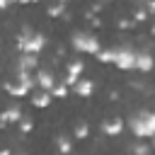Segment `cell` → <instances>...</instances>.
<instances>
[{"label": "cell", "instance_id": "6da1fadb", "mask_svg": "<svg viewBox=\"0 0 155 155\" xmlns=\"http://www.w3.org/2000/svg\"><path fill=\"white\" fill-rule=\"evenodd\" d=\"M128 128L136 138H155V111H136L128 116Z\"/></svg>", "mask_w": 155, "mask_h": 155}, {"label": "cell", "instance_id": "7a4b0ae2", "mask_svg": "<svg viewBox=\"0 0 155 155\" xmlns=\"http://www.w3.org/2000/svg\"><path fill=\"white\" fill-rule=\"evenodd\" d=\"M17 48L22 51V53H27V56H36L39 51H44V46H46V36L41 34V31H31V29H22L19 34H17Z\"/></svg>", "mask_w": 155, "mask_h": 155}, {"label": "cell", "instance_id": "3957f363", "mask_svg": "<svg viewBox=\"0 0 155 155\" xmlns=\"http://www.w3.org/2000/svg\"><path fill=\"white\" fill-rule=\"evenodd\" d=\"M70 46H73L75 51H80V53H92V56H97V53L102 51L99 39H97L92 31H75V34L70 36Z\"/></svg>", "mask_w": 155, "mask_h": 155}, {"label": "cell", "instance_id": "277c9868", "mask_svg": "<svg viewBox=\"0 0 155 155\" xmlns=\"http://www.w3.org/2000/svg\"><path fill=\"white\" fill-rule=\"evenodd\" d=\"M34 87V75L31 73H17L12 80L5 82V90L12 94V97H27Z\"/></svg>", "mask_w": 155, "mask_h": 155}, {"label": "cell", "instance_id": "5b68a950", "mask_svg": "<svg viewBox=\"0 0 155 155\" xmlns=\"http://www.w3.org/2000/svg\"><path fill=\"white\" fill-rule=\"evenodd\" d=\"M114 65L121 70H133L136 68V51L131 46H116L114 48Z\"/></svg>", "mask_w": 155, "mask_h": 155}, {"label": "cell", "instance_id": "8992f818", "mask_svg": "<svg viewBox=\"0 0 155 155\" xmlns=\"http://www.w3.org/2000/svg\"><path fill=\"white\" fill-rule=\"evenodd\" d=\"M56 75L48 70V68H39L36 73H34V85L41 90V92H51L53 87H56Z\"/></svg>", "mask_w": 155, "mask_h": 155}, {"label": "cell", "instance_id": "52a82bcc", "mask_svg": "<svg viewBox=\"0 0 155 155\" xmlns=\"http://www.w3.org/2000/svg\"><path fill=\"white\" fill-rule=\"evenodd\" d=\"M82 70H85V63H82L80 58H73V61L68 63V75L63 78V82H65L68 87H75V82L80 80V75H82Z\"/></svg>", "mask_w": 155, "mask_h": 155}, {"label": "cell", "instance_id": "ba28073f", "mask_svg": "<svg viewBox=\"0 0 155 155\" xmlns=\"http://www.w3.org/2000/svg\"><path fill=\"white\" fill-rule=\"evenodd\" d=\"M15 68H17V73H31V75H34V73L39 70V58L22 53V56L17 58V63H15Z\"/></svg>", "mask_w": 155, "mask_h": 155}, {"label": "cell", "instance_id": "9c48e42d", "mask_svg": "<svg viewBox=\"0 0 155 155\" xmlns=\"http://www.w3.org/2000/svg\"><path fill=\"white\" fill-rule=\"evenodd\" d=\"M24 116V111L17 107V104H12V107H7L5 111H0V128H5L7 124H19V119Z\"/></svg>", "mask_w": 155, "mask_h": 155}, {"label": "cell", "instance_id": "30bf717a", "mask_svg": "<svg viewBox=\"0 0 155 155\" xmlns=\"http://www.w3.org/2000/svg\"><path fill=\"white\" fill-rule=\"evenodd\" d=\"M153 65H155V58L150 51H136V70L148 73V70H153Z\"/></svg>", "mask_w": 155, "mask_h": 155}, {"label": "cell", "instance_id": "8fae6325", "mask_svg": "<svg viewBox=\"0 0 155 155\" xmlns=\"http://www.w3.org/2000/svg\"><path fill=\"white\" fill-rule=\"evenodd\" d=\"M124 126H126V124H124L119 116H111V119L102 121V131H104V136H121Z\"/></svg>", "mask_w": 155, "mask_h": 155}, {"label": "cell", "instance_id": "7c38bea8", "mask_svg": "<svg viewBox=\"0 0 155 155\" xmlns=\"http://www.w3.org/2000/svg\"><path fill=\"white\" fill-rule=\"evenodd\" d=\"M73 92H75L78 97H92V92H94V82H92L90 78H80V80L75 82Z\"/></svg>", "mask_w": 155, "mask_h": 155}, {"label": "cell", "instance_id": "4fadbf2b", "mask_svg": "<svg viewBox=\"0 0 155 155\" xmlns=\"http://www.w3.org/2000/svg\"><path fill=\"white\" fill-rule=\"evenodd\" d=\"M56 148H58L61 155H70V150H73V140H70V136L58 133V136H56Z\"/></svg>", "mask_w": 155, "mask_h": 155}, {"label": "cell", "instance_id": "5bb4252c", "mask_svg": "<svg viewBox=\"0 0 155 155\" xmlns=\"http://www.w3.org/2000/svg\"><path fill=\"white\" fill-rule=\"evenodd\" d=\"M51 99H53V97H51V92H41V90H39V92L31 97V104H34L36 109H46V107L51 104Z\"/></svg>", "mask_w": 155, "mask_h": 155}, {"label": "cell", "instance_id": "9a60e30c", "mask_svg": "<svg viewBox=\"0 0 155 155\" xmlns=\"http://www.w3.org/2000/svg\"><path fill=\"white\" fill-rule=\"evenodd\" d=\"M48 17H63L65 15V2H53V5H48Z\"/></svg>", "mask_w": 155, "mask_h": 155}, {"label": "cell", "instance_id": "2e32d148", "mask_svg": "<svg viewBox=\"0 0 155 155\" xmlns=\"http://www.w3.org/2000/svg\"><path fill=\"white\" fill-rule=\"evenodd\" d=\"M73 133H75V138H78V140H82V138H87V136H90V126H87L85 121H80V124H75Z\"/></svg>", "mask_w": 155, "mask_h": 155}, {"label": "cell", "instance_id": "e0dca14e", "mask_svg": "<svg viewBox=\"0 0 155 155\" xmlns=\"http://www.w3.org/2000/svg\"><path fill=\"white\" fill-rule=\"evenodd\" d=\"M68 85L65 82H56V87L51 90V97H58V99H63V97H68Z\"/></svg>", "mask_w": 155, "mask_h": 155}, {"label": "cell", "instance_id": "ac0fdd59", "mask_svg": "<svg viewBox=\"0 0 155 155\" xmlns=\"http://www.w3.org/2000/svg\"><path fill=\"white\" fill-rule=\"evenodd\" d=\"M97 61L99 63H114V48H102L97 53Z\"/></svg>", "mask_w": 155, "mask_h": 155}, {"label": "cell", "instance_id": "d6986e66", "mask_svg": "<svg viewBox=\"0 0 155 155\" xmlns=\"http://www.w3.org/2000/svg\"><path fill=\"white\" fill-rule=\"evenodd\" d=\"M131 19H133V24H138V22L148 19V12H145V7H133V15H131Z\"/></svg>", "mask_w": 155, "mask_h": 155}, {"label": "cell", "instance_id": "ffe728a7", "mask_svg": "<svg viewBox=\"0 0 155 155\" xmlns=\"http://www.w3.org/2000/svg\"><path fill=\"white\" fill-rule=\"evenodd\" d=\"M31 128H34V121H31V116L24 114V116L19 119V131H22V133H29Z\"/></svg>", "mask_w": 155, "mask_h": 155}, {"label": "cell", "instance_id": "44dd1931", "mask_svg": "<svg viewBox=\"0 0 155 155\" xmlns=\"http://www.w3.org/2000/svg\"><path fill=\"white\" fill-rule=\"evenodd\" d=\"M116 27H119V29H131V27H136V24H133L131 17H121V19H116Z\"/></svg>", "mask_w": 155, "mask_h": 155}, {"label": "cell", "instance_id": "7402d4cb", "mask_svg": "<svg viewBox=\"0 0 155 155\" xmlns=\"http://www.w3.org/2000/svg\"><path fill=\"white\" fill-rule=\"evenodd\" d=\"M133 153H150V150H148V145H143V143H136V145H133Z\"/></svg>", "mask_w": 155, "mask_h": 155}, {"label": "cell", "instance_id": "603a6c76", "mask_svg": "<svg viewBox=\"0 0 155 155\" xmlns=\"http://www.w3.org/2000/svg\"><path fill=\"white\" fill-rule=\"evenodd\" d=\"M145 12L148 15H155V0H148L145 2Z\"/></svg>", "mask_w": 155, "mask_h": 155}, {"label": "cell", "instance_id": "cb8c5ba5", "mask_svg": "<svg viewBox=\"0 0 155 155\" xmlns=\"http://www.w3.org/2000/svg\"><path fill=\"white\" fill-rule=\"evenodd\" d=\"M2 10H7V0H0V12Z\"/></svg>", "mask_w": 155, "mask_h": 155}, {"label": "cell", "instance_id": "d4e9b609", "mask_svg": "<svg viewBox=\"0 0 155 155\" xmlns=\"http://www.w3.org/2000/svg\"><path fill=\"white\" fill-rule=\"evenodd\" d=\"M0 155H12V153H10L7 148H0Z\"/></svg>", "mask_w": 155, "mask_h": 155}, {"label": "cell", "instance_id": "484cf974", "mask_svg": "<svg viewBox=\"0 0 155 155\" xmlns=\"http://www.w3.org/2000/svg\"><path fill=\"white\" fill-rule=\"evenodd\" d=\"M150 31H153V36H155V19H153V29H150Z\"/></svg>", "mask_w": 155, "mask_h": 155}, {"label": "cell", "instance_id": "4316f807", "mask_svg": "<svg viewBox=\"0 0 155 155\" xmlns=\"http://www.w3.org/2000/svg\"><path fill=\"white\" fill-rule=\"evenodd\" d=\"M133 155H148V153H133Z\"/></svg>", "mask_w": 155, "mask_h": 155}, {"label": "cell", "instance_id": "83f0119b", "mask_svg": "<svg viewBox=\"0 0 155 155\" xmlns=\"http://www.w3.org/2000/svg\"><path fill=\"white\" fill-rule=\"evenodd\" d=\"M153 148H155V140H153Z\"/></svg>", "mask_w": 155, "mask_h": 155}]
</instances>
